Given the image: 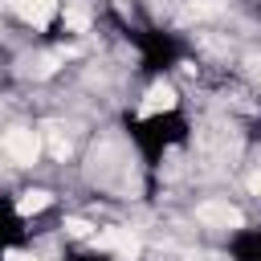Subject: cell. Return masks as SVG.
I'll use <instances>...</instances> for the list:
<instances>
[{"label": "cell", "instance_id": "obj_1", "mask_svg": "<svg viewBox=\"0 0 261 261\" xmlns=\"http://www.w3.org/2000/svg\"><path fill=\"white\" fill-rule=\"evenodd\" d=\"M0 151H4V159L12 167H33L41 159V135L33 126H12V130H4Z\"/></svg>", "mask_w": 261, "mask_h": 261}, {"label": "cell", "instance_id": "obj_2", "mask_svg": "<svg viewBox=\"0 0 261 261\" xmlns=\"http://www.w3.org/2000/svg\"><path fill=\"white\" fill-rule=\"evenodd\" d=\"M196 220L208 228H245V212L228 200H204L196 204Z\"/></svg>", "mask_w": 261, "mask_h": 261}, {"label": "cell", "instance_id": "obj_3", "mask_svg": "<svg viewBox=\"0 0 261 261\" xmlns=\"http://www.w3.org/2000/svg\"><path fill=\"white\" fill-rule=\"evenodd\" d=\"M57 8H61V0H12V12L29 24V29H49V20L57 16Z\"/></svg>", "mask_w": 261, "mask_h": 261}, {"label": "cell", "instance_id": "obj_4", "mask_svg": "<svg viewBox=\"0 0 261 261\" xmlns=\"http://www.w3.org/2000/svg\"><path fill=\"white\" fill-rule=\"evenodd\" d=\"M175 102H179L175 86L159 77V82H151V86H147V94H143V106H139V110H143V114H159V110H171Z\"/></svg>", "mask_w": 261, "mask_h": 261}, {"label": "cell", "instance_id": "obj_5", "mask_svg": "<svg viewBox=\"0 0 261 261\" xmlns=\"http://www.w3.org/2000/svg\"><path fill=\"white\" fill-rule=\"evenodd\" d=\"M61 24H65V33H90L94 29V8L86 0H65L61 4Z\"/></svg>", "mask_w": 261, "mask_h": 261}, {"label": "cell", "instance_id": "obj_6", "mask_svg": "<svg viewBox=\"0 0 261 261\" xmlns=\"http://www.w3.org/2000/svg\"><path fill=\"white\" fill-rule=\"evenodd\" d=\"M49 204H53V192H45V188H29V192H20L16 212H20V216H37V212H45Z\"/></svg>", "mask_w": 261, "mask_h": 261}, {"label": "cell", "instance_id": "obj_7", "mask_svg": "<svg viewBox=\"0 0 261 261\" xmlns=\"http://www.w3.org/2000/svg\"><path fill=\"white\" fill-rule=\"evenodd\" d=\"M61 232H65L69 241H90V237H94V224H90L86 216H65V220H61Z\"/></svg>", "mask_w": 261, "mask_h": 261}, {"label": "cell", "instance_id": "obj_8", "mask_svg": "<svg viewBox=\"0 0 261 261\" xmlns=\"http://www.w3.org/2000/svg\"><path fill=\"white\" fill-rule=\"evenodd\" d=\"M4 261H49V253H41V249H8Z\"/></svg>", "mask_w": 261, "mask_h": 261}, {"label": "cell", "instance_id": "obj_9", "mask_svg": "<svg viewBox=\"0 0 261 261\" xmlns=\"http://www.w3.org/2000/svg\"><path fill=\"white\" fill-rule=\"evenodd\" d=\"M249 192H253V196H261V167L249 175Z\"/></svg>", "mask_w": 261, "mask_h": 261}]
</instances>
